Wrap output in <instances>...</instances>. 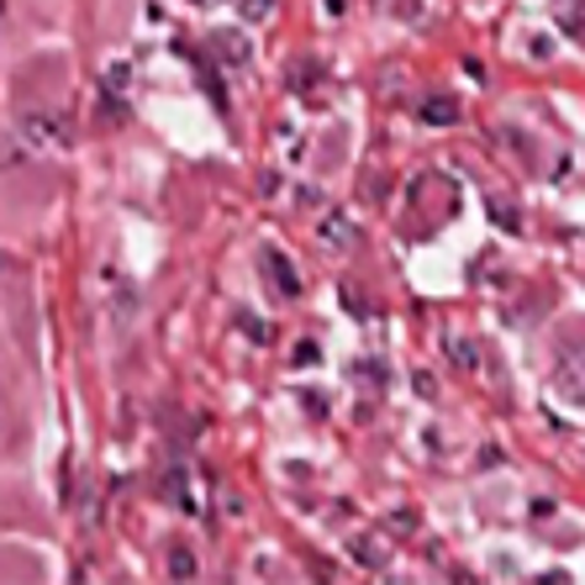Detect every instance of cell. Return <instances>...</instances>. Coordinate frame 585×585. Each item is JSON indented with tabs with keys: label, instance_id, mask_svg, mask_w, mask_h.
<instances>
[{
	"label": "cell",
	"instance_id": "6da1fadb",
	"mask_svg": "<svg viewBox=\"0 0 585 585\" xmlns=\"http://www.w3.org/2000/svg\"><path fill=\"white\" fill-rule=\"evenodd\" d=\"M16 138H22V148H27V153H59V148L69 143L63 121L48 117V112H27V117H22V127H16Z\"/></svg>",
	"mask_w": 585,
	"mask_h": 585
},
{
	"label": "cell",
	"instance_id": "7a4b0ae2",
	"mask_svg": "<svg viewBox=\"0 0 585 585\" xmlns=\"http://www.w3.org/2000/svg\"><path fill=\"white\" fill-rule=\"evenodd\" d=\"M554 385L564 401H575V407H585V353H564L554 370Z\"/></svg>",
	"mask_w": 585,
	"mask_h": 585
},
{
	"label": "cell",
	"instance_id": "3957f363",
	"mask_svg": "<svg viewBox=\"0 0 585 585\" xmlns=\"http://www.w3.org/2000/svg\"><path fill=\"white\" fill-rule=\"evenodd\" d=\"M264 264H269V280H274V291L285 295V301H291V295H301V274L285 264V254H280V248H264Z\"/></svg>",
	"mask_w": 585,
	"mask_h": 585
},
{
	"label": "cell",
	"instance_id": "277c9868",
	"mask_svg": "<svg viewBox=\"0 0 585 585\" xmlns=\"http://www.w3.org/2000/svg\"><path fill=\"white\" fill-rule=\"evenodd\" d=\"M211 48L222 54V63H233V69L248 63V37H243V32H211Z\"/></svg>",
	"mask_w": 585,
	"mask_h": 585
},
{
	"label": "cell",
	"instance_id": "5b68a950",
	"mask_svg": "<svg viewBox=\"0 0 585 585\" xmlns=\"http://www.w3.org/2000/svg\"><path fill=\"white\" fill-rule=\"evenodd\" d=\"M559 5V27L570 37H585V0H554Z\"/></svg>",
	"mask_w": 585,
	"mask_h": 585
},
{
	"label": "cell",
	"instance_id": "8992f818",
	"mask_svg": "<svg viewBox=\"0 0 585 585\" xmlns=\"http://www.w3.org/2000/svg\"><path fill=\"white\" fill-rule=\"evenodd\" d=\"M422 121H433V127H454V121H459V106H454V101H428V106H422Z\"/></svg>",
	"mask_w": 585,
	"mask_h": 585
},
{
	"label": "cell",
	"instance_id": "52a82bcc",
	"mask_svg": "<svg viewBox=\"0 0 585 585\" xmlns=\"http://www.w3.org/2000/svg\"><path fill=\"white\" fill-rule=\"evenodd\" d=\"M169 575H175V581H196V554H190V549H175V554H169Z\"/></svg>",
	"mask_w": 585,
	"mask_h": 585
},
{
	"label": "cell",
	"instance_id": "ba28073f",
	"mask_svg": "<svg viewBox=\"0 0 585 585\" xmlns=\"http://www.w3.org/2000/svg\"><path fill=\"white\" fill-rule=\"evenodd\" d=\"M323 243H338V248H349V243H353L349 222H343V217H327V222H323Z\"/></svg>",
	"mask_w": 585,
	"mask_h": 585
},
{
	"label": "cell",
	"instance_id": "9c48e42d",
	"mask_svg": "<svg viewBox=\"0 0 585 585\" xmlns=\"http://www.w3.org/2000/svg\"><path fill=\"white\" fill-rule=\"evenodd\" d=\"M269 11H274V0H243V16H248V22H264Z\"/></svg>",
	"mask_w": 585,
	"mask_h": 585
},
{
	"label": "cell",
	"instance_id": "30bf717a",
	"mask_svg": "<svg viewBox=\"0 0 585 585\" xmlns=\"http://www.w3.org/2000/svg\"><path fill=\"white\" fill-rule=\"evenodd\" d=\"M353 554H359V559H370V570H375V564H381V549H375V543H370V538H359V543H353Z\"/></svg>",
	"mask_w": 585,
	"mask_h": 585
},
{
	"label": "cell",
	"instance_id": "8fae6325",
	"mask_svg": "<svg viewBox=\"0 0 585 585\" xmlns=\"http://www.w3.org/2000/svg\"><path fill=\"white\" fill-rule=\"evenodd\" d=\"M448 359H454V364H475V353H469V343H448Z\"/></svg>",
	"mask_w": 585,
	"mask_h": 585
},
{
	"label": "cell",
	"instance_id": "7c38bea8",
	"mask_svg": "<svg viewBox=\"0 0 585 585\" xmlns=\"http://www.w3.org/2000/svg\"><path fill=\"white\" fill-rule=\"evenodd\" d=\"M295 364L312 370V364H317V343H301V349H295Z\"/></svg>",
	"mask_w": 585,
	"mask_h": 585
},
{
	"label": "cell",
	"instance_id": "4fadbf2b",
	"mask_svg": "<svg viewBox=\"0 0 585 585\" xmlns=\"http://www.w3.org/2000/svg\"><path fill=\"white\" fill-rule=\"evenodd\" d=\"M327 11H332V16H338V11H343V0H327Z\"/></svg>",
	"mask_w": 585,
	"mask_h": 585
}]
</instances>
